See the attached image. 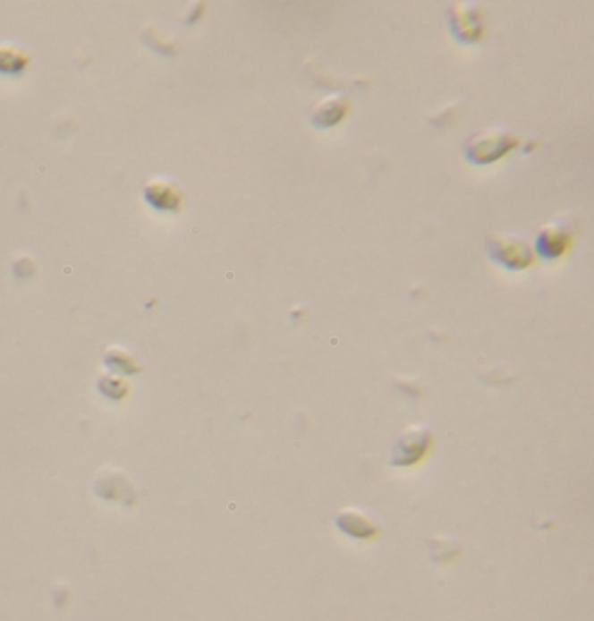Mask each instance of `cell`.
<instances>
[{
    "mask_svg": "<svg viewBox=\"0 0 594 621\" xmlns=\"http://www.w3.org/2000/svg\"><path fill=\"white\" fill-rule=\"evenodd\" d=\"M344 115H345L344 100L330 98V100H327V104L319 106V110L316 114V123L319 126H331V124H336Z\"/></svg>",
    "mask_w": 594,
    "mask_h": 621,
    "instance_id": "obj_6",
    "label": "cell"
},
{
    "mask_svg": "<svg viewBox=\"0 0 594 621\" xmlns=\"http://www.w3.org/2000/svg\"><path fill=\"white\" fill-rule=\"evenodd\" d=\"M570 242H572L570 229L562 222H551L546 227H542L537 238V250H539V255H542L544 259H558L563 253H566Z\"/></svg>",
    "mask_w": 594,
    "mask_h": 621,
    "instance_id": "obj_3",
    "label": "cell"
},
{
    "mask_svg": "<svg viewBox=\"0 0 594 621\" xmlns=\"http://www.w3.org/2000/svg\"><path fill=\"white\" fill-rule=\"evenodd\" d=\"M514 145L516 140L507 133L496 130L481 132L467 141V159H471L476 165L494 163L502 156H505Z\"/></svg>",
    "mask_w": 594,
    "mask_h": 621,
    "instance_id": "obj_2",
    "label": "cell"
},
{
    "mask_svg": "<svg viewBox=\"0 0 594 621\" xmlns=\"http://www.w3.org/2000/svg\"><path fill=\"white\" fill-rule=\"evenodd\" d=\"M428 444H429V440H428L426 433H422V435L413 433L408 438H403L401 440V459L396 461L397 464H410L412 452H419V455L424 457L428 454V450H429L428 449Z\"/></svg>",
    "mask_w": 594,
    "mask_h": 621,
    "instance_id": "obj_5",
    "label": "cell"
},
{
    "mask_svg": "<svg viewBox=\"0 0 594 621\" xmlns=\"http://www.w3.org/2000/svg\"><path fill=\"white\" fill-rule=\"evenodd\" d=\"M488 250L496 262L511 271L527 269L533 262V253L527 240L514 234H496L488 242Z\"/></svg>",
    "mask_w": 594,
    "mask_h": 621,
    "instance_id": "obj_1",
    "label": "cell"
},
{
    "mask_svg": "<svg viewBox=\"0 0 594 621\" xmlns=\"http://www.w3.org/2000/svg\"><path fill=\"white\" fill-rule=\"evenodd\" d=\"M344 522H347V523H345V525H340V527H344V529L349 532V531H351L349 523H356V514L349 515V518L344 517ZM354 527H356V525H354ZM369 536H373V525H371V523L358 525V538H369Z\"/></svg>",
    "mask_w": 594,
    "mask_h": 621,
    "instance_id": "obj_7",
    "label": "cell"
},
{
    "mask_svg": "<svg viewBox=\"0 0 594 621\" xmlns=\"http://www.w3.org/2000/svg\"><path fill=\"white\" fill-rule=\"evenodd\" d=\"M452 29L455 37L463 42H474L483 34V18L476 7L467 4L454 5Z\"/></svg>",
    "mask_w": 594,
    "mask_h": 621,
    "instance_id": "obj_4",
    "label": "cell"
}]
</instances>
